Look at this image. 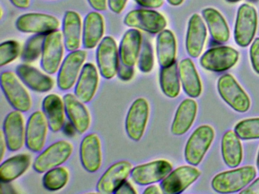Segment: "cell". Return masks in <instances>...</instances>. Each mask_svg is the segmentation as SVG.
<instances>
[{"label":"cell","instance_id":"5","mask_svg":"<svg viewBox=\"0 0 259 194\" xmlns=\"http://www.w3.org/2000/svg\"><path fill=\"white\" fill-rule=\"evenodd\" d=\"M218 89L223 100L236 112H245L249 109V98L233 76H221L218 80Z\"/></svg>","mask_w":259,"mask_h":194},{"label":"cell","instance_id":"20","mask_svg":"<svg viewBox=\"0 0 259 194\" xmlns=\"http://www.w3.org/2000/svg\"><path fill=\"white\" fill-rule=\"evenodd\" d=\"M65 109L69 121L80 134L85 133L91 125V115L83 102L71 93L63 96Z\"/></svg>","mask_w":259,"mask_h":194},{"label":"cell","instance_id":"34","mask_svg":"<svg viewBox=\"0 0 259 194\" xmlns=\"http://www.w3.org/2000/svg\"><path fill=\"white\" fill-rule=\"evenodd\" d=\"M177 62L169 66L162 68L160 74V84L166 96L176 98L180 92V78Z\"/></svg>","mask_w":259,"mask_h":194},{"label":"cell","instance_id":"12","mask_svg":"<svg viewBox=\"0 0 259 194\" xmlns=\"http://www.w3.org/2000/svg\"><path fill=\"white\" fill-rule=\"evenodd\" d=\"M239 59V53L230 46H218L207 50L201 56L200 63L208 71L222 72L234 66Z\"/></svg>","mask_w":259,"mask_h":194},{"label":"cell","instance_id":"13","mask_svg":"<svg viewBox=\"0 0 259 194\" xmlns=\"http://www.w3.org/2000/svg\"><path fill=\"white\" fill-rule=\"evenodd\" d=\"M172 170V165L167 161H154L133 168L132 180L141 186L151 185L163 180Z\"/></svg>","mask_w":259,"mask_h":194},{"label":"cell","instance_id":"44","mask_svg":"<svg viewBox=\"0 0 259 194\" xmlns=\"http://www.w3.org/2000/svg\"><path fill=\"white\" fill-rule=\"evenodd\" d=\"M114 193L117 194H135L136 193V191L135 190L133 186H132L131 183H128V181L125 180V182L122 183L119 187L115 191Z\"/></svg>","mask_w":259,"mask_h":194},{"label":"cell","instance_id":"21","mask_svg":"<svg viewBox=\"0 0 259 194\" xmlns=\"http://www.w3.org/2000/svg\"><path fill=\"white\" fill-rule=\"evenodd\" d=\"M99 77L96 67L92 63L83 66L75 88V95L84 103L93 100L98 89Z\"/></svg>","mask_w":259,"mask_h":194},{"label":"cell","instance_id":"15","mask_svg":"<svg viewBox=\"0 0 259 194\" xmlns=\"http://www.w3.org/2000/svg\"><path fill=\"white\" fill-rule=\"evenodd\" d=\"M48 122L44 112H34L28 118L25 128V144L33 153L42 151L48 135Z\"/></svg>","mask_w":259,"mask_h":194},{"label":"cell","instance_id":"26","mask_svg":"<svg viewBox=\"0 0 259 194\" xmlns=\"http://www.w3.org/2000/svg\"><path fill=\"white\" fill-rule=\"evenodd\" d=\"M63 35L68 51H75L81 45V17L74 11L66 12L63 21Z\"/></svg>","mask_w":259,"mask_h":194},{"label":"cell","instance_id":"7","mask_svg":"<svg viewBox=\"0 0 259 194\" xmlns=\"http://www.w3.org/2000/svg\"><path fill=\"white\" fill-rule=\"evenodd\" d=\"M149 114V104L145 99L139 98L133 102L125 118V131L130 139L136 142L142 139Z\"/></svg>","mask_w":259,"mask_h":194},{"label":"cell","instance_id":"48","mask_svg":"<svg viewBox=\"0 0 259 194\" xmlns=\"http://www.w3.org/2000/svg\"><path fill=\"white\" fill-rule=\"evenodd\" d=\"M63 130H64L65 133L68 136H74L75 135V132L76 131L75 127L73 124L69 121L67 124L65 123L64 126H63ZM77 132V131H76Z\"/></svg>","mask_w":259,"mask_h":194},{"label":"cell","instance_id":"30","mask_svg":"<svg viewBox=\"0 0 259 194\" xmlns=\"http://www.w3.org/2000/svg\"><path fill=\"white\" fill-rule=\"evenodd\" d=\"M180 80L183 89L192 98L199 96L201 92V83L196 68L190 59H185L179 65Z\"/></svg>","mask_w":259,"mask_h":194},{"label":"cell","instance_id":"17","mask_svg":"<svg viewBox=\"0 0 259 194\" xmlns=\"http://www.w3.org/2000/svg\"><path fill=\"white\" fill-rule=\"evenodd\" d=\"M133 165L128 161H119L112 165L103 174L97 183V190L101 193H114L118 187L128 178Z\"/></svg>","mask_w":259,"mask_h":194},{"label":"cell","instance_id":"22","mask_svg":"<svg viewBox=\"0 0 259 194\" xmlns=\"http://www.w3.org/2000/svg\"><path fill=\"white\" fill-rule=\"evenodd\" d=\"M207 37V30L202 18L194 14L189 21L186 34V50L189 56L197 58L201 55Z\"/></svg>","mask_w":259,"mask_h":194},{"label":"cell","instance_id":"29","mask_svg":"<svg viewBox=\"0 0 259 194\" xmlns=\"http://www.w3.org/2000/svg\"><path fill=\"white\" fill-rule=\"evenodd\" d=\"M31 164V157L28 154H19L4 161L0 166V180L10 183L19 178L26 172Z\"/></svg>","mask_w":259,"mask_h":194},{"label":"cell","instance_id":"37","mask_svg":"<svg viewBox=\"0 0 259 194\" xmlns=\"http://www.w3.org/2000/svg\"><path fill=\"white\" fill-rule=\"evenodd\" d=\"M235 132L240 139H259V118L242 120L235 127Z\"/></svg>","mask_w":259,"mask_h":194},{"label":"cell","instance_id":"3","mask_svg":"<svg viewBox=\"0 0 259 194\" xmlns=\"http://www.w3.org/2000/svg\"><path fill=\"white\" fill-rule=\"evenodd\" d=\"M1 87L6 98L16 110L26 112L31 109V96L14 73L10 71L2 73Z\"/></svg>","mask_w":259,"mask_h":194},{"label":"cell","instance_id":"35","mask_svg":"<svg viewBox=\"0 0 259 194\" xmlns=\"http://www.w3.org/2000/svg\"><path fill=\"white\" fill-rule=\"evenodd\" d=\"M69 174L66 168L57 167L45 172L43 177V186L50 191L63 189L69 181Z\"/></svg>","mask_w":259,"mask_h":194},{"label":"cell","instance_id":"46","mask_svg":"<svg viewBox=\"0 0 259 194\" xmlns=\"http://www.w3.org/2000/svg\"><path fill=\"white\" fill-rule=\"evenodd\" d=\"M89 4L97 11H104L107 9V0H88Z\"/></svg>","mask_w":259,"mask_h":194},{"label":"cell","instance_id":"40","mask_svg":"<svg viewBox=\"0 0 259 194\" xmlns=\"http://www.w3.org/2000/svg\"><path fill=\"white\" fill-rule=\"evenodd\" d=\"M251 65L256 73L259 74V38L254 39L250 48Z\"/></svg>","mask_w":259,"mask_h":194},{"label":"cell","instance_id":"11","mask_svg":"<svg viewBox=\"0 0 259 194\" xmlns=\"http://www.w3.org/2000/svg\"><path fill=\"white\" fill-rule=\"evenodd\" d=\"M87 57L84 50L71 52L62 63L57 76V85L62 90H69L76 83Z\"/></svg>","mask_w":259,"mask_h":194},{"label":"cell","instance_id":"24","mask_svg":"<svg viewBox=\"0 0 259 194\" xmlns=\"http://www.w3.org/2000/svg\"><path fill=\"white\" fill-rule=\"evenodd\" d=\"M42 109L50 129L54 133L61 130L65 124L66 112L63 100L57 94H50L44 99Z\"/></svg>","mask_w":259,"mask_h":194},{"label":"cell","instance_id":"43","mask_svg":"<svg viewBox=\"0 0 259 194\" xmlns=\"http://www.w3.org/2000/svg\"><path fill=\"white\" fill-rule=\"evenodd\" d=\"M138 4L149 9H157L161 7L163 4V0H135Z\"/></svg>","mask_w":259,"mask_h":194},{"label":"cell","instance_id":"25","mask_svg":"<svg viewBox=\"0 0 259 194\" xmlns=\"http://www.w3.org/2000/svg\"><path fill=\"white\" fill-rule=\"evenodd\" d=\"M142 34L136 29L125 32L119 45L121 62L127 66L134 67L142 50Z\"/></svg>","mask_w":259,"mask_h":194},{"label":"cell","instance_id":"41","mask_svg":"<svg viewBox=\"0 0 259 194\" xmlns=\"http://www.w3.org/2000/svg\"><path fill=\"white\" fill-rule=\"evenodd\" d=\"M134 74L135 70L133 67L127 66L122 62L119 63L117 75L120 80H123V81H130L133 79Z\"/></svg>","mask_w":259,"mask_h":194},{"label":"cell","instance_id":"27","mask_svg":"<svg viewBox=\"0 0 259 194\" xmlns=\"http://www.w3.org/2000/svg\"><path fill=\"white\" fill-rule=\"evenodd\" d=\"M197 109V103L192 99H186L180 103L171 127L172 134L180 136L189 130L196 117Z\"/></svg>","mask_w":259,"mask_h":194},{"label":"cell","instance_id":"1","mask_svg":"<svg viewBox=\"0 0 259 194\" xmlns=\"http://www.w3.org/2000/svg\"><path fill=\"white\" fill-rule=\"evenodd\" d=\"M256 170L253 166H244L217 174L211 182L212 188L221 193L240 191L254 180Z\"/></svg>","mask_w":259,"mask_h":194},{"label":"cell","instance_id":"8","mask_svg":"<svg viewBox=\"0 0 259 194\" xmlns=\"http://www.w3.org/2000/svg\"><path fill=\"white\" fill-rule=\"evenodd\" d=\"M63 38V33L57 30L45 36L40 65L48 74H55L60 68L64 51Z\"/></svg>","mask_w":259,"mask_h":194},{"label":"cell","instance_id":"53","mask_svg":"<svg viewBox=\"0 0 259 194\" xmlns=\"http://www.w3.org/2000/svg\"><path fill=\"white\" fill-rule=\"evenodd\" d=\"M257 167L259 170V151H258V154H257Z\"/></svg>","mask_w":259,"mask_h":194},{"label":"cell","instance_id":"19","mask_svg":"<svg viewBox=\"0 0 259 194\" xmlns=\"http://www.w3.org/2000/svg\"><path fill=\"white\" fill-rule=\"evenodd\" d=\"M4 136L10 151L20 150L25 142V130L22 112L13 111L6 117L4 123Z\"/></svg>","mask_w":259,"mask_h":194},{"label":"cell","instance_id":"28","mask_svg":"<svg viewBox=\"0 0 259 194\" xmlns=\"http://www.w3.org/2000/svg\"><path fill=\"white\" fill-rule=\"evenodd\" d=\"M104 33V22L102 15L98 12L88 14L83 26L82 42L84 48H94L99 43Z\"/></svg>","mask_w":259,"mask_h":194},{"label":"cell","instance_id":"10","mask_svg":"<svg viewBox=\"0 0 259 194\" xmlns=\"http://www.w3.org/2000/svg\"><path fill=\"white\" fill-rule=\"evenodd\" d=\"M119 50L116 41L111 36H106L97 50V63L101 76L107 80L117 74L119 68Z\"/></svg>","mask_w":259,"mask_h":194},{"label":"cell","instance_id":"36","mask_svg":"<svg viewBox=\"0 0 259 194\" xmlns=\"http://www.w3.org/2000/svg\"><path fill=\"white\" fill-rule=\"evenodd\" d=\"M46 34H36L28 39L22 53V59L25 62L37 60L43 51Z\"/></svg>","mask_w":259,"mask_h":194},{"label":"cell","instance_id":"51","mask_svg":"<svg viewBox=\"0 0 259 194\" xmlns=\"http://www.w3.org/2000/svg\"><path fill=\"white\" fill-rule=\"evenodd\" d=\"M167 1L168 3H169V4L172 5V6H177L181 5L184 0H167Z\"/></svg>","mask_w":259,"mask_h":194},{"label":"cell","instance_id":"33","mask_svg":"<svg viewBox=\"0 0 259 194\" xmlns=\"http://www.w3.org/2000/svg\"><path fill=\"white\" fill-rule=\"evenodd\" d=\"M221 150L224 162L230 168H236L242 162V145L236 132L229 130L224 135Z\"/></svg>","mask_w":259,"mask_h":194},{"label":"cell","instance_id":"32","mask_svg":"<svg viewBox=\"0 0 259 194\" xmlns=\"http://www.w3.org/2000/svg\"><path fill=\"white\" fill-rule=\"evenodd\" d=\"M177 42L174 33L169 30H163L157 39V56L162 68L169 66L176 62Z\"/></svg>","mask_w":259,"mask_h":194},{"label":"cell","instance_id":"47","mask_svg":"<svg viewBox=\"0 0 259 194\" xmlns=\"http://www.w3.org/2000/svg\"><path fill=\"white\" fill-rule=\"evenodd\" d=\"M10 2L19 9H27L30 5V0H10Z\"/></svg>","mask_w":259,"mask_h":194},{"label":"cell","instance_id":"38","mask_svg":"<svg viewBox=\"0 0 259 194\" xmlns=\"http://www.w3.org/2000/svg\"><path fill=\"white\" fill-rule=\"evenodd\" d=\"M20 52L19 42L8 40L0 45V65L4 67L17 59Z\"/></svg>","mask_w":259,"mask_h":194},{"label":"cell","instance_id":"45","mask_svg":"<svg viewBox=\"0 0 259 194\" xmlns=\"http://www.w3.org/2000/svg\"><path fill=\"white\" fill-rule=\"evenodd\" d=\"M242 194H259V177L256 179L248 187L240 191Z\"/></svg>","mask_w":259,"mask_h":194},{"label":"cell","instance_id":"4","mask_svg":"<svg viewBox=\"0 0 259 194\" xmlns=\"http://www.w3.org/2000/svg\"><path fill=\"white\" fill-rule=\"evenodd\" d=\"M214 138V131L209 125L200 126L193 132L185 148V159L192 165H199Z\"/></svg>","mask_w":259,"mask_h":194},{"label":"cell","instance_id":"23","mask_svg":"<svg viewBox=\"0 0 259 194\" xmlns=\"http://www.w3.org/2000/svg\"><path fill=\"white\" fill-rule=\"evenodd\" d=\"M16 73L27 86L37 92H47L54 86V80L34 67L28 65H19Z\"/></svg>","mask_w":259,"mask_h":194},{"label":"cell","instance_id":"42","mask_svg":"<svg viewBox=\"0 0 259 194\" xmlns=\"http://www.w3.org/2000/svg\"><path fill=\"white\" fill-rule=\"evenodd\" d=\"M127 1L128 0H108L109 7L114 13L119 14L125 8Z\"/></svg>","mask_w":259,"mask_h":194},{"label":"cell","instance_id":"16","mask_svg":"<svg viewBox=\"0 0 259 194\" xmlns=\"http://www.w3.org/2000/svg\"><path fill=\"white\" fill-rule=\"evenodd\" d=\"M200 174V171L194 167L189 165L179 167L162 180L160 189L163 193H180L193 183Z\"/></svg>","mask_w":259,"mask_h":194},{"label":"cell","instance_id":"49","mask_svg":"<svg viewBox=\"0 0 259 194\" xmlns=\"http://www.w3.org/2000/svg\"><path fill=\"white\" fill-rule=\"evenodd\" d=\"M161 189L158 187V186H155V185H151V186H148L146 189L144 190V194H154V193H161Z\"/></svg>","mask_w":259,"mask_h":194},{"label":"cell","instance_id":"50","mask_svg":"<svg viewBox=\"0 0 259 194\" xmlns=\"http://www.w3.org/2000/svg\"><path fill=\"white\" fill-rule=\"evenodd\" d=\"M1 159H3L5 154L6 148H7V144L6 141L5 136H4V131L1 132Z\"/></svg>","mask_w":259,"mask_h":194},{"label":"cell","instance_id":"18","mask_svg":"<svg viewBox=\"0 0 259 194\" xmlns=\"http://www.w3.org/2000/svg\"><path fill=\"white\" fill-rule=\"evenodd\" d=\"M80 161L83 168L90 173L96 172L102 164L101 140L96 133L83 138L79 150Z\"/></svg>","mask_w":259,"mask_h":194},{"label":"cell","instance_id":"31","mask_svg":"<svg viewBox=\"0 0 259 194\" xmlns=\"http://www.w3.org/2000/svg\"><path fill=\"white\" fill-rule=\"evenodd\" d=\"M202 15L213 40L218 43L227 42L230 38V30L222 15L212 8L204 9Z\"/></svg>","mask_w":259,"mask_h":194},{"label":"cell","instance_id":"2","mask_svg":"<svg viewBox=\"0 0 259 194\" xmlns=\"http://www.w3.org/2000/svg\"><path fill=\"white\" fill-rule=\"evenodd\" d=\"M73 146L66 140L51 144L34 160L33 168L38 173H45L52 168L60 166L70 157Z\"/></svg>","mask_w":259,"mask_h":194},{"label":"cell","instance_id":"6","mask_svg":"<svg viewBox=\"0 0 259 194\" xmlns=\"http://www.w3.org/2000/svg\"><path fill=\"white\" fill-rule=\"evenodd\" d=\"M257 15L255 9L248 4H243L238 9L235 25V41L242 47L248 46L255 34Z\"/></svg>","mask_w":259,"mask_h":194},{"label":"cell","instance_id":"14","mask_svg":"<svg viewBox=\"0 0 259 194\" xmlns=\"http://www.w3.org/2000/svg\"><path fill=\"white\" fill-rule=\"evenodd\" d=\"M16 28L22 33L48 34L57 30L60 21L56 17L41 13H28L22 15L16 23Z\"/></svg>","mask_w":259,"mask_h":194},{"label":"cell","instance_id":"39","mask_svg":"<svg viewBox=\"0 0 259 194\" xmlns=\"http://www.w3.org/2000/svg\"><path fill=\"white\" fill-rule=\"evenodd\" d=\"M154 59L152 47L149 41L142 42V50L139 57V68L143 73L151 72L154 68Z\"/></svg>","mask_w":259,"mask_h":194},{"label":"cell","instance_id":"52","mask_svg":"<svg viewBox=\"0 0 259 194\" xmlns=\"http://www.w3.org/2000/svg\"><path fill=\"white\" fill-rule=\"evenodd\" d=\"M227 2H229V3H237V2L240 1V0H226Z\"/></svg>","mask_w":259,"mask_h":194},{"label":"cell","instance_id":"9","mask_svg":"<svg viewBox=\"0 0 259 194\" xmlns=\"http://www.w3.org/2000/svg\"><path fill=\"white\" fill-rule=\"evenodd\" d=\"M124 24L150 33H160L166 26L164 17L154 10L136 9L125 15Z\"/></svg>","mask_w":259,"mask_h":194}]
</instances>
